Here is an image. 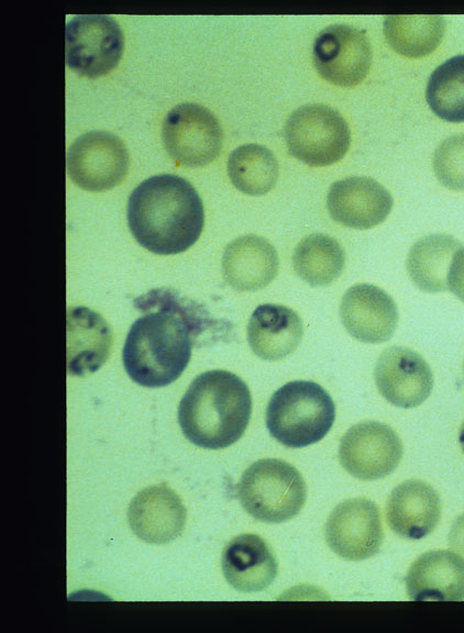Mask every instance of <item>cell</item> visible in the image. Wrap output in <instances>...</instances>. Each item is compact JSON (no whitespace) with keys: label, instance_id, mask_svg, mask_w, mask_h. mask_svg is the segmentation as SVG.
<instances>
[{"label":"cell","instance_id":"6da1fadb","mask_svg":"<svg viewBox=\"0 0 464 633\" xmlns=\"http://www.w3.org/2000/svg\"><path fill=\"white\" fill-rule=\"evenodd\" d=\"M134 308L145 313L128 332L122 360L129 377L143 387L175 381L186 369L194 345L219 329L205 308L172 289H153L136 298Z\"/></svg>","mask_w":464,"mask_h":633},{"label":"cell","instance_id":"7a4b0ae2","mask_svg":"<svg viewBox=\"0 0 464 633\" xmlns=\"http://www.w3.org/2000/svg\"><path fill=\"white\" fill-rule=\"evenodd\" d=\"M128 225L136 242L157 255L185 252L199 238L205 223L200 196L176 175L143 180L131 192Z\"/></svg>","mask_w":464,"mask_h":633},{"label":"cell","instance_id":"3957f363","mask_svg":"<svg viewBox=\"0 0 464 633\" xmlns=\"http://www.w3.org/2000/svg\"><path fill=\"white\" fill-rule=\"evenodd\" d=\"M252 398L247 385L235 374L216 369L197 376L178 407L180 429L197 446L225 448L244 434Z\"/></svg>","mask_w":464,"mask_h":633},{"label":"cell","instance_id":"277c9868","mask_svg":"<svg viewBox=\"0 0 464 633\" xmlns=\"http://www.w3.org/2000/svg\"><path fill=\"white\" fill-rule=\"evenodd\" d=\"M331 396L313 381L295 380L277 389L267 406L270 435L287 447L299 448L322 440L333 425Z\"/></svg>","mask_w":464,"mask_h":633},{"label":"cell","instance_id":"5b68a950","mask_svg":"<svg viewBox=\"0 0 464 633\" xmlns=\"http://www.w3.org/2000/svg\"><path fill=\"white\" fill-rule=\"evenodd\" d=\"M236 492L244 510L267 523H280L294 518L307 498L306 482L300 473L276 458L253 463L243 473Z\"/></svg>","mask_w":464,"mask_h":633},{"label":"cell","instance_id":"8992f818","mask_svg":"<svg viewBox=\"0 0 464 633\" xmlns=\"http://www.w3.org/2000/svg\"><path fill=\"white\" fill-rule=\"evenodd\" d=\"M290 154L310 166L336 163L349 149L350 127L335 109L324 104H308L295 110L284 127Z\"/></svg>","mask_w":464,"mask_h":633},{"label":"cell","instance_id":"52a82bcc","mask_svg":"<svg viewBox=\"0 0 464 633\" xmlns=\"http://www.w3.org/2000/svg\"><path fill=\"white\" fill-rule=\"evenodd\" d=\"M65 44L66 64L82 76L97 78L119 64L124 38L112 16L82 14L67 23Z\"/></svg>","mask_w":464,"mask_h":633},{"label":"cell","instance_id":"ba28073f","mask_svg":"<svg viewBox=\"0 0 464 633\" xmlns=\"http://www.w3.org/2000/svg\"><path fill=\"white\" fill-rule=\"evenodd\" d=\"M162 140L175 162L187 167H200L219 155L223 133L218 119L207 108L181 103L164 119Z\"/></svg>","mask_w":464,"mask_h":633},{"label":"cell","instance_id":"9c48e42d","mask_svg":"<svg viewBox=\"0 0 464 633\" xmlns=\"http://www.w3.org/2000/svg\"><path fill=\"white\" fill-rule=\"evenodd\" d=\"M129 155L123 142L109 132L91 131L80 135L67 152V171L71 180L88 191H104L123 180Z\"/></svg>","mask_w":464,"mask_h":633},{"label":"cell","instance_id":"30bf717a","mask_svg":"<svg viewBox=\"0 0 464 633\" xmlns=\"http://www.w3.org/2000/svg\"><path fill=\"white\" fill-rule=\"evenodd\" d=\"M312 60L323 79L336 86L352 87L368 74L371 43L365 32L347 24H333L316 37Z\"/></svg>","mask_w":464,"mask_h":633},{"label":"cell","instance_id":"8fae6325","mask_svg":"<svg viewBox=\"0 0 464 633\" xmlns=\"http://www.w3.org/2000/svg\"><path fill=\"white\" fill-rule=\"evenodd\" d=\"M402 453V443L390 426L363 421L343 435L339 458L343 468L355 478L376 480L396 469Z\"/></svg>","mask_w":464,"mask_h":633},{"label":"cell","instance_id":"7c38bea8","mask_svg":"<svg viewBox=\"0 0 464 633\" xmlns=\"http://www.w3.org/2000/svg\"><path fill=\"white\" fill-rule=\"evenodd\" d=\"M329 547L346 560H364L380 549L384 532L378 507L365 498L339 503L324 529Z\"/></svg>","mask_w":464,"mask_h":633},{"label":"cell","instance_id":"4fadbf2b","mask_svg":"<svg viewBox=\"0 0 464 633\" xmlns=\"http://www.w3.org/2000/svg\"><path fill=\"white\" fill-rule=\"evenodd\" d=\"M380 395L391 404L415 408L428 399L433 388L430 366L415 351L393 346L384 351L374 370Z\"/></svg>","mask_w":464,"mask_h":633},{"label":"cell","instance_id":"5bb4252c","mask_svg":"<svg viewBox=\"0 0 464 633\" xmlns=\"http://www.w3.org/2000/svg\"><path fill=\"white\" fill-rule=\"evenodd\" d=\"M340 315L350 335L371 344L389 340L399 316L394 299L371 284H357L346 290L341 300Z\"/></svg>","mask_w":464,"mask_h":633},{"label":"cell","instance_id":"9a60e30c","mask_svg":"<svg viewBox=\"0 0 464 633\" xmlns=\"http://www.w3.org/2000/svg\"><path fill=\"white\" fill-rule=\"evenodd\" d=\"M327 207L335 222L366 230L385 221L393 207V197L375 179L354 176L331 185Z\"/></svg>","mask_w":464,"mask_h":633},{"label":"cell","instance_id":"2e32d148","mask_svg":"<svg viewBox=\"0 0 464 633\" xmlns=\"http://www.w3.org/2000/svg\"><path fill=\"white\" fill-rule=\"evenodd\" d=\"M128 520L139 538L159 545L180 535L186 523V509L176 492L167 486H151L132 499Z\"/></svg>","mask_w":464,"mask_h":633},{"label":"cell","instance_id":"e0dca14e","mask_svg":"<svg viewBox=\"0 0 464 633\" xmlns=\"http://www.w3.org/2000/svg\"><path fill=\"white\" fill-rule=\"evenodd\" d=\"M387 522L399 536L421 540L439 524L441 499L428 482L409 479L398 485L388 497Z\"/></svg>","mask_w":464,"mask_h":633},{"label":"cell","instance_id":"ac0fdd59","mask_svg":"<svg viewBox=\"0 0 464 633\" xmlns=\"http://www.w3.org/2000/svg\"><path fill=\"white\" fill-rule=\"evenodd\" d=\"M405 582L411 600L462 601L464 559L445 549L426 552L411 564Z\"/></svg>","mask_w":464,"mask_h":633},{"label":"cell","instance_id":"d6986e66","mask_svg":"<svg viewBox=\"0 0 464 633\" xmlns=\"http://www.w3.org/2000/svg\"><path fill=\"white\" fill-rule=\"evenodd\" d=\"M227 581L244 592L267 588L277 575L276 558L266 542L255 534H242L224 547L221 559Z\"/></svg>","mask_w":464,"mask_h":633},{"label":"cell","instance_id":"ffe728a7","mask_svg":"<svg viewBox=\"0 0 464 633\" xmlns=\"http://www.w3.org/2000/svg\"><path fill=\"white\" fill-rule=\"evenodd\" d=\"M222 270L224 279L234 289H262L278 271L277 252L264 237L253 234L240 236L225 247Z\"/></svg>","mask_w":464,"mask_h":633},{"label":"cell","instance_id":"44dd1931","mask_svg":"<svg viewBox=\"0 0 464 633\" xmlns=\"http://www.w3.org/2000/svg\"><path fill=\"white\" fill-rule=\"evenodd\" d=\"M302 333L299 315L279 304L258 306L247 324L250 347L264 360H279L291 354L298 347Z\"/></svg>","mask_w":464,"mask_h":633},{"label":"cell","instance_id":"7402d4cb","mask_svg":"<svg viewBox=\"0 0 464 633\" xmlns=\"http://www.w3.org/2000/svg\"><path fill=\"white\" fill-rule=\"evenodd\" d=\"M111 332L106 321L85 307L67 311V369L84 376L96 371L107 359Z\"/></svg>","mask_w":464,"mask_h":633},{"label":"cell","instance_id":"603a6c76","mask_svg":"<svg viewBox=\"0 0 464 633\" xmlns=\"http://www.w3.org/2000/svg\"><path fill=\"white\" fill-rule=\"evenodd\" d=\"M462 243L448 234H431L410 248L406 267L411 281L424 292H443L448 288L451 260Z\"/></svg>","mask_w":464,"mask_h":633},{"label":"cell","instance_id":"cb8c5ba5","mask_svg":"<svg viewBox=\"0 0 464 633\" xmlns=\"http://www.w3.org/2000/svg\"><path fill=\"white\" fill-rule=\"evenodd\" d=\"M445 32L442 15H387L384 35L389 46L407 57H422L432 53Z\"/></svg>","mask_w":464,"mask_h":633},{"label":"cell","instance_id":"d4e9b609","mask_svg":"<svg viewBox=\"0 0 464 633\" xmlns=\"http://www.w3.org/2000/svg\"><path fill=\"white\" fill-rule=\"evenodd\" d=\"M297 275L311 286H325L343 271L345 255L339 242L316 233L302 238L292 256Z\"/></svg>","mask_w":464,"mask_h":633},{"label":"cell","instance_id":"484cf974","mask_svg":"<svg viewBox=\"0 0 464 633\" xmlns=\"http://www.w3.org/2000/svg\"><path fill=\"white\" fill-rule=\"evenodd\" d=\"M227 167L234 187L250 196L267 193L278 179L276 157L259 144L236 147L230 154Z\"/></svg>","mask_w":464,"mask_h":633},{"label":"cell","instance_id":"4316f807","mask_svg":"<svg viewBox=\"0 0 464 633\" xmlns=\"http://www.w3.org/2000/svg\"><path fill=\"white\" fill-rule=\"evenodd\" d=\"M426 99L442 120L464 122V54L449 58L432 71Z\"/></svg>","mask_w":464,"mask_h":633},{"label":"cell","instance_id":"83f0119b","mask_svg":"<svg viewBox=\"0 0 464 633\" xmlns=\"http://www.w3.org/2000/svg\"><path fill=\"white\" fill-rule=\"evenodd\" d=\"M433 170L444 187L464 190V133L440 143L433 155Z\"/></svg>","mask_w":464,"mask_h":633},{"label":"cell","instance_id":"f1b7e54d","mask_svg":"<svg viewBox=\"0 0 464 633\" xmlns=\"http://www.w3.org/2000/svg\"><path fill=\"white\" fill-rule=\"evenodd\" d=\"M448 288L464 302V246L455 252L451 260L448 274Z\"/></svg>","mask_w":464,"mask_h":633},{"label":"cell","instance_id":"f546056e","mask_svg":"<svg viewBox=\"0 0 464 633\" xmlns=\"http://www.w3.org/2000/svg\"><path fill=\"white\" fill-rule=\"evenodd\" d=\"M451 549L464 559V513L456 518L449 533Z\"/></svg>","mask_w":464,"mask_h":633},{"label":"cell","instance_id":"4dcf8cb0","mask_svg":"<svg viewBox=\"0 0 464 633\" xmlns=\"http://www.w3.org/2000/svg\"><path fill=\"white\" fill-rule=\"evenodd\" d=\"M459 443L462 448V452L464 453V421L459 431Z\"/></svg>","mask_w":464,"mask_h":633},{"label":"cell","instance_id":"1f68e13d","mask_svg":"<svg viewBox=\"0 0 464 633\" xmlns=\"http://www.w3.org/2000/svg\"><path fill=\"white\" fill-rule=\"evenodd\" d=\"M463 373H464V363H463Z\"/></svg>","mask_w":464,"mask_h":633}]
</instances>
